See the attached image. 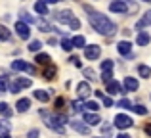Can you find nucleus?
Instances as JSON below:
<instances>
[{"instance_id": "nucleus-48", "label": "nucleus", "mask_w": 151, "mask_h": 138, "mask_svg": "<svg viewBox=\"0 0 151 138\" xmlns=\"http://www.w3.org/2000/svg\"><path fill=\"white\" fill-rule=\"evenodd\" d=\"M0 138H12V136L8 134V132H2V134H0Z\"/></svg>"}, {"instance_id": "nucleus-24", "label": "nucleus", "mask_w": 151, "mask_h": 138, "mask_svg": "<svg viewBox=\"0 0 151 138\" xmlns=\"http://www.w3.org/2000/svg\"><path fill=\"white\" fill-rule=\"evenodd\" d=\"M138 73H140V77H144V79L151 77V69L147 67V65H138Z\"/></svg>"}, {"instance_id": "nucleus-22", "label": "nucleus", "mask_w": 151, "mask_h": 138, "mask_svg": "<svg viewBox=\"0 0 151 138\" xmlns=\"http://www.w3.org/2000/svg\"><path fill=\"white\" fill-rule=\"evenodd\" d=\"M35 61H37V64H40V65H48V64H52V60H50L48 54H37Z\"/></svg>"}, {"instance_id": "nucleus-16", "label": "nucleus", "mask_w": 151, "mask_h": 138, "mask_svg": "<svg viewBox=\"0 0 151 138\" xmlns=\"http://www.w3.org/2000/svg\"><path fill=\"white\" fill-rule=\"evenodd\" d=\"M145 25H151V10H149V12H145V15L136 23V29H138V31H142Z\"/></svg>"}, {"instance_id": "nucleus-28", "label": "nucleus", "mask_w": 151, "mask_h": 138, "mask_svg": "<svg viewBox=\"0 0 151 138\" xmlns=\"http://www.w3.org/2000/svg\"><path fill=\"white\" fill-rule=\"evenodd\" d=\"M61 48L65 50V52H71V50L75 48V46H73V40H67V38H63V40H61Z\"/></svg>"}, {"instance_id": "nucleus-38", "label": "nucleus", "mask_w": 151, "mask_h": 138, "mask_svg": "<svg viewBox=\"0 0 151 138\" xmlns=\"http://www.w3.org/2000/svg\"><path fill=\"white\" fill-rule=\"evenodd\" d=\"M6 88H8L6 77H0V92H6Z\"/></svg>"}, {"instance_id": "nucleus-4", "label": "nucleus", "mask_w": 151, "mask_h": 138, "mask_svg": "<svg viewBox=\"0 0 151 138\" xmlns=\"http://www.w3.org/2000/svg\"><path fill=\"white\" fill-rule=\"evenodd\" d=\"M115 127L117 129H130L132 127V119L128 115H124V113H119L115 117Z\"/></svg>"}, {"instance_id": "nucleus-20", "label": "nucleus", "mask_w": 151, "mask_h": 138, "mask_svg": "<svg viewBox=\"0 0 151 138\" xmlns=\"http://www.w3.org/2000/svg\"><path fill=\"white\" fill-rule=\"evenodd\" d=\"M27 67H29V64L23 60H15L14 64H12V69L14 71H27Z\"/></svg>"}, {"instance_id": "nucleus-31", "label": "nucleus", "mask_w": 151, "mask_h": 138, "mask_svg": "<svg viewBox=\"0 0 151 138\" xmlns=\"http://www.w3.org/2000/svg\"><path fill=\"white\" fill-rule=\"evenodd\" d=\"M101 81L105 82H109V81H113V71H103V75H101Z\"/></svg>"}, {"instance_id": "nucleus-2", "label": "nucleus", "mask_w": 151, "mask_h": 138, "mask_svg": "<svg viewBox=\"0 0 151 138\" xmlns=\"http://www.w3.org/2000/svg\"><path fill=\"white\" fill-rule=\"evenodd\" d=\"M42 117H44V123H46V127H50L52 131L59 132V134H63V132H65V129H63V125H61V123H59L58 115H50V113L42 111Z\"/></svg>"}, {"instance_id": "nucleus-21", "label": "nucleus", "mask_w": 151, "mask_h": 138, "mask_svg": "<svg viewBox=\"0 0 151 138\" xmlns=\"http://www.w3.org/2000/svg\"><path fill=\"white\" fill-rule=\"evenodd\" d=\"M73 46L75 48H86V38L82 37V35H77V37L73 38Z\"/></svg>"}, {"instance_id": "nucleus-25", "label": "nucleus", "mask_w": 151, "mask_h": 138, "mask_svg": "<svg viewBox=\"0 0 151 138\" xmlns=\"http://www.w3.org/2000/svg\"><path fill=\"white\" fill-rule=\"evenodd\" d=\"M10 38H12V33L4 25H0V40H10Z\"/></svg>"}, {"instance_id": "nucleus-40", "label": "nucleus", "mask_w": 151, "mask_h": 138, "mask_svg": "<svg viewBox=\"0 0 151 138\" xmlns=\"http://www.w3.org/2000/svg\"><path fill=\"white\" fill-rule=\"evenodd\" d=\"M103 105H105V108H111V105H113V100H111L109 96H103Z\"/></svg>"}, {"instance_id": "nucleus-6", "label": "nucleus", "mask_w": 151, "mask_h": 138, "mask_svg": "<svg viewBox=\"0 0 151 138\" xmlns=\"http://www.w3.org/2000/svg\"><path fill=\"white\" fill-rule=\"evenodd\" d=\"M100 54H101V48L98 44H92V46H86V48H84L86 60H98V58H100Z\"/></svg>"}, {"instance_id": "nucleus-36", "label": "nucleus", "mask_w": 151, "mask_h": 138, "mask_svg": "<svg viewBox=\"0 0 151 138\" xmlns=\"http://www.w3.org/2000/svg\"><path fill=\"white\" fill-rule=\"evenodd\" d=\"M69 61H71V64H73V65H75V67H82V61H81V60H78V58H77V56H71V58H69Z\"/></svg>"}, {"instance_id": "nucleus-42", "label": "nucleus", "mask_w": 151, "mask_h": 138, "mask_svg": "<svg viewBox=\"0 0 151 138\" xmlns=\"http://www.w3.org/2000/svg\"><path fill=\"white\" fill-rule=\"evenodd\" d=\"M27 138H38V131H37V129L29 131V134H27Z\"/></svg>"}, {"instance_id": "nucleus-11", "label": "nucleus", "mask_w": 151, "mask_h": 138, "mask_svg": "<svg viewBox=\"0 0 151 138\" xmlns=\"http://www.w3.org/2000/svg\"><path fill=\"white\" fill-rule=\"evenodd\" d=\"M107 92L109 94H124V90H122V86L117 81H109L107 82Z\"/></svg>"}, {"instance_id": "nucleus-13", "label": "nucleus", "mask_w": 151, "mask_h": 138, "mask_svg": "<svg viewBox=\"0 0 151 138\" xmlns=\"http://www.w3.org/2000/svg\"><path fill=\"white\" fill-rule=\"evenodd\" d=\"M149 40H151V37H149L147 31H140V33H138V37H136L138 46H147V44H149Z\"/></svg>"}, {"instance_id": "nucleus-30", "label": "nucleus", "mask_w": 151, "mask_h": 138, "mask_svg": "<svg viewBox=\"0 0 151 138\" xmlns=\"http://www.w3.org/2000/svg\"><path fill=\"white\" fill-rule=\"evenodd\" d=\"M82 73H84V77H86V79H92V81L96 79V71H94V69H90V67L82 69Z\"/></svg>"}, {"instance_id": "nucleus-3", "label": "nucleus", "mask_w": 151, "mask_h": 138, "mask_svg": "<svg viewBox=\"0 0 151 138\" xmlns=\"http://www.w3.org/2000/svg\"><path fill=\"white\" fill-rule=\"evenodd\" d=\"M109 10L115 14H128V4H126V0H113L109 4Z\"/></svg>"}, {"instance_id": "nucleus-29", "label": "nucleus", "mask_w": 151, "mask_h": 138, "mask_svg": "<svg viewBox=\"0 0 151 138\" xmlns=\"http://www.w3.org/2000/svg\"><path fill=\"white\" fill-rule=\"evenodd\" d=\"M40 40H31V44H29V52H38L40 50Z\"/></svg>"}, {"instance_id": "nucleus-46", "label": "nucleus", "mask_w": 151, "mask_h": 138, "mask_svg": "<svg viewBox=\"0 0 151 138\" xmlns=\"http://www.w3.org/2000/svg\"><path fill=\"white\" fill-rule=\"evenodd\" d=\"M44 2H46V4H58L59 0H44Z\"/></svg>"}, {"instance_id": "nucleus-43", "label": "nucleus", "mask_w": 151, "mask_h": 138, "mask_svg": "<svg viewBox=\"0 0 151 138\" xmlns=\"http://www.w3.org/2000/svg\"><path fill=\"white\" fill-rule=\"evenodd\" d=\"M101 131H103V134H109V132H111V125H103Z\"/></svg>"}, {"instance_id": "nucleus-1", "label": "nucleus", "mask_w": 151, "mask_h": 138, "mask_svg": "<svg viewBox=\"0 0 151 138\" xmlns=\"http://www.w3.org/2000/svg\"><path fill=\"white\" fill-rule=\"evenodd\" d=\"M84 10L88 12V21H90V25H92L100 35H103V37H113V35L117 33V25H115L111 19H107V15L100 14V12L90 10L88 6H84Z\"/></svg>"}, {"instance_id": "nucleus-34", "label": "nucleus", "mask_w": 151, "mask_h": 138, "mask_svg": "<svg viewBox=\"0 0 151 138\" xmlns=\"http://www.w3.org/2000/svg\"><path fill=\"white\" fill-rule=\"evenodd\" d=\"M84 108H88L90 111H98V109H100V105H98V102H86Z\"/></svg>"}, {"instance_id": "nucleus-12", "label": "nucleus", "mask_w": 151, "mask_h": 138, "mask_svg": "<svg viewBox=\"0 0 151 138\" xmlns=\"http://www.w3.org/2000/svg\"><path fill=\"white\" fill-rule=\"evenodd\" d=\"M90 94V85L88 82H78L77 85V96L78 98H86Z\"/></svg>"}, {"instance_id": "nucleus-9", "label": "nucleus", "mask_w": 151, "mask_h": 138, "mask_svg": "<svg viewBox=\"0 0 151 138\" xmlns=\"http://www.w3.org/2000/svg\"><path fill=\"white\" fill-rule=\"evenodd\" d=\"M55 19H58L59 23H69L71 19H73V12L71 10H61L55 14Z\"/></svg>"}, {"instance_id": "nucleus-8", "label": "nucleus", "mask_w": 151, "mask_h": 138, "mask_svg": "<svg viewBox=\"0 0 151 138\" xmlns=\"http://www.w3.org/2000/svg\"><path fill=\"white\" fill-rule=\"evenodd\" d=\"M82 119H84V123H88V125H100L101 123V119H100V115H98L96 111H88V113H84V117H82Z\"/></svg>"}, {"instance_id": "nucleus-7", "label": "nucleus", "mask_w": 151, "mask_h": 138, "mask_svg": "<svg viewBox=\"0 0 151 138\" xmlns=\"http://www.w3.org/2000/svg\"><path fill=\"white\" fill-rule=\"evenodd\" d=\"M71 127H73V131L81 132V134H88L90 132V125L84 123V121H71Z\"/></svg>"}, {"instance_id": "nucleus-51", "label": "nucleus", "mask_w": 151, "mask_h": 138, "mask_svg": "<svg viewBox=\"0 0 151 138\" xmlns=\"http://www.w3.org/2000/svg\"><path fill=\"white\" fill-rule=\"evenodd\" d=\"M98 138H101V136H98Z\"/></svg>"}, {"instance_id": "nucleus-14", "label": "nucleus", "mask_w": 151, "mask_h": 138, "mask_svg": "<svg viewBox=\"0 0 151 138\" xmlns=\"http://www.w3.org/2000/svg\"><path fill=\"white\" fill-rule=\"evenodd\" d=\"M55 73H58V67H55L54 64H48L44 67V73H42V75H44V79H48V81H54V79H55Z\"/></svg>"}, {"instance_id": "nucleus-10", "label": "nucleus", "mask_w": 151, "mask_h": 138, "mask_svg": "<svg viewBox=\"0 0 151 138\" xmlns=\"http://www.w3.org/2000/svg\"><path fill=\"white\" fill-rule=\"evenodd\" d=\"M117 50H119V54H121V56H128L130 50H132V44H130L128 40H121L117 44Z\"/></svg>"}, {"instance_id": "nucleus-5", "label": "nucleus", "mask_w": 151, "mask_h": 138, "mask_svg": "<svg viewBox=\"0 0 151 138\" xmlns=\"http://www.w3.org/2000/svg\"><path fill=\"white\" fill-rule=\"evenodd\" d=\"M15 31H17L19 38H23V40H27V38L31 37V29H29V25H27L25 21H17L15 23Z\"/></svg>"}, {"instance_id": "nucleus-26", "label": "nucleus", "mask_w": 151, "mask_h": 138, "mask_svg": "<svg viewBox=\"0 0 151 138\" xmlns=\"http://www.w3.org/2000/svg\"><path fill=\"white\" fill-rule=\"evenodd\" d=\"M132 109L134 113H138V115H147V108H144V105H140V104H136V105H132Z\"/></svg>"}, {"instance_id": "nucleus-32", "label": "nucleus", "mask_w": 151, "mask_h": 138, "mask_svg": "<svg viewBox=\"0 0 151 138\" xmlns=\"http://www.w3.org/2000/svg\"><path fill=\"white\" fill-rule=\"evenodd\" d=\"M119 108H122V109H130V108H132V104H130V100H126V98H122V100L121 102H119Z\"/></svg>"}, {"instance_id": "nucleus-19", "label": "nucleus", "mask_w": 151, "mask_h": 138, "mask_svg": "<svg viewBox=\"0 0 151 138\" xmlns=\"http://www.w3.org/2000/svg\"><path fill=\"white\" fill-rule=\"evenodd\" d=\"M124 88L130 90V92L138 90V81H136L134 77H126V79H124Z\"/></svg>"}, {"instance_id": "nucleus-44", "label": "nucleus", "mask_w": 151, "mask_h": 138, "mask_svg": "<svg viewBox=\"0 0 151 138\" xmlns=\"http://www.w3.org/2000/svg\"><path fill=\"white\" fill-rule=\"evenodd\" d=\"M4 129H10V123H6V121H0V131H4Z\"/></svg>"}, {"instance_id": "nucleus-15", "label": "nucleus", "mask_w": 151, "mask_h": 138, "mask_svg": "<svg viewBox=\"0 0 151 138\" xmlns=\"http://www.w3.org/2000/svg\"><path fill=\"white\" fill-rule=\"evenodd\" d=\"M35 12L40 15H48V4L44 2V0H38V2H35Z\"/></svg>"}, {"instance_id": "nucleus-39", "label": "nucleus", "mask_w": 151, "mask_h": 138, "mask_svg": "<svg viewBox=\"0 0 151 138\" xmlns=\"http://www.w3.org/2000/svg\"><path fill=\"white\" fill-rule=\"evenodd\" d=\"M10 90H12V92H14V94H17V92H19V90H21V86H19V85H17V82H15V81H14V82H12V86H10Z\"/></svg>"}, {"instance_id": "nucleus-50", "label": "nucleus", "mask_w": 151, "mask_h": 138, "mask_svg": "<svg viewBox=\"0 0 151 138\" xmlns=\"http://www.w3.org/2000/svg\"><path fill=\"white\" fill-rule=\"evenodd\" d=\"M144 2H151V0H144Z\"/></svg>"}, {"instance_id": "nucleus-35", "label": "nucleus", "mask_w": 151, "mask_h": 138, "mask_svg": "<svg viewBox=\"0 0 151 138\" xmlns=\"http://www.w3.org/2000/svg\"><path fill=\"white\" fill-rule=\"evenodd\" d=\"M69 27H71V29H73V31L81 29V21H78L77 17H73V19H71V21H69Z\"/></svg>"}, {"instance_id": "nucleus-49", "label": "nucleus", "mask_w": 151, "mask_h": 138, "mask_svg": "<svg viewBox=\"0 0 151 138\" xmlns=\"http://www.w3.org/2000/svg\"><path fill=\"white\" fill-rule=\"evenodd\" d=\"M117 138H130V136H128V134H119Z\"/></svg>"}, {"instance_id": "nucleus-37", "label": "nucleus", "mask_w": 151, "mask_h": 138, "mask_svg": "<svg viewBox=\"0 0 151 138\" xmlns=\"http://www.w3.org/2000/svg\"><path fill=\"white\" fill-rule=\"evenodd\" d=\"M21 19H23V21H25V23H35V19L31 17V15L27 14V12H21Z\"/></svg>"}, {"instance_id": "nucleus-27", "label": "nucleus", "mask_w": 151, "mask_h": 138, "mask_svg": "<svg viewBox=\"0 0 151 138\" xmlns=\"http://www.w3.org/2000/svg\"><path fill=\"white\" fill-rule=\"evenodd\" d=\"M15 82H17L21 88H27V86H31V79H25V77H17V79H15Z\"/></svg>"}, {"instance_id": "nucleus-23", "label": "nucleus", "mask_w": 151, "mask_h": 138, "mask_svg": "<svg viewBox=\"0 0 151 138\" xmlns=\"http://www.w3.org/2000/svg\"><path fill=\"white\" fill-rule=\"evenodd\" d=\"M0 115H4V117H12V115H14L12 108L6 104V102H2V104H0Z\"/></svg>"}, {"instance_id": "nucleus-18", "label": "nucleus", "mask_w": 151, "mask_h": 138, "mask_svg": "<svg viewBox=\"0 0 151 138\" xmlns=\"http://www.w3.org/2000/svg\"><path fill=\"white\" fill-rule=\"evenodd\" d=\"M35 98H37L38 102H48L50 100V90H42V88L35 90Z\"/></svg>"}, {"instance_id": "nucleus-17", "label": "nucleus", "mask_w": 151, "mask_h": 138, "mask_svg": "<svg viewBox=\"0 0 151 138\" xmlns=\"http://www.w3.org/2000/svg\"><path fill=\"white\" fill-rule=\"evenodd\" d=\"M29 108H31V100H27V98H21V100L15 104V109H17L19 113H25Z\"/></svg>"}, {"instance_id": "nucleus-45", "label": "nucleus", "mask_w": 151, "mask_h": 138, "mask_svg": "<svg viewBox=\"0 0 151 138\" xmlns=\"http://www.w3.org/2000/svg\"><path fill=\"white\" fill-rule=\"evenodd\" d=\"M27 73H29V75H35V73H37V69H35L33 65H29V67H27Z\"/></svg>"}, {"instance_id": "nucleus-41", "label": "nucleus", "mask_w": 151, "mask_h": 138, "mask_svg": "<svg viewBox=\"0 0 151 138\" xmlns=\"http://www.w3.org/2000/svg\"><path fill=\"white\" fill-rule=\"evenodd\" d=\"M63 104H65V100H63V98H58V100H55V108H58V109H61Z\"/></svg>"}, {"instance_id": "nucleus-33", "label": "nucleus", "mask_w": 151, "mask_h": 138, "mask_svg": "<svg viewBox=\"0 0 151 138\" xmlns=\"http://www.w3.org/2000/svg\"><path fill=\"white\" fill-rule=\"evenodd\" d=\"M101 69H103V71H113V61H111V60L101 61Z\"/></svg>"}, {"instance_id": "nucleus-47", "label": "nucleus", "mask_w": 151, "mask_h": 138, "mask_svg": "<svg viewBox=\"0 0 151 138\" xmlns=\"http://www.w3.org/2000/svg\"><path fill=\"white\" fill-rule=\"evenodd\" d=\"M145 132H147V134L151 136V125H147V127H145Z\"/></svg>"}]
</instances>
